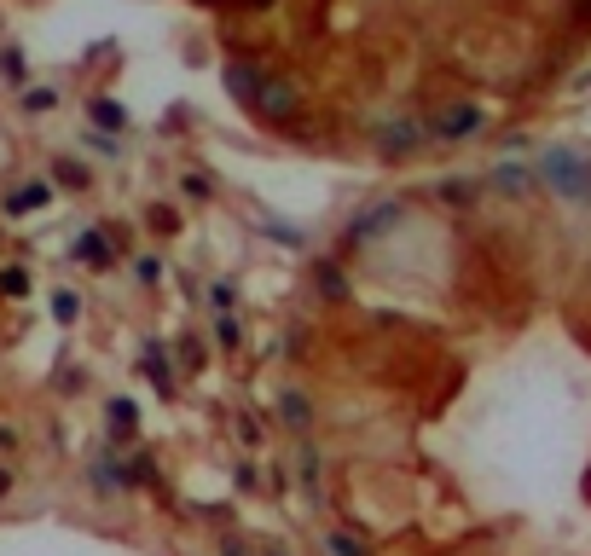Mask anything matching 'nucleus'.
Returning a JSON list of instances; mask_svg holds the SVG:
<instances>
[{
  "label": "nucleus",
  "instance_id": "nucleus-1",
  "mask_svg": "<svg viewBox=\"0 0 591 556\" xmlns=\"http://www.w3.org/2000/svg\"><path fill=\"white\" fill-rule=\"evenodd\" d=\"M545 180L557 185L562 197H586V192H591V168H580L569 151H551V157H545Z\"/></svg>",
  "mask_w": 591,
  "mask_h": 556
},
{
  "label": "nucleus",
  "instance_id": "nucleus-2",
  "mask_svg": "<svg viewBox=\"0 0 591 556\" xmlns=\"http://www.w3.org/2000/svg\"><path fill=\"white\" fill-rule=\"evenodd\" d=\"M0 290H6V295H23V290H30V273H23V267H6V273H0Z\"/></svg>",
  "mask_w": 591,
  "mask_h": 556
},
{
  "label": "nucleus",
  "instance_id": "nucleus-3",
  "mask_svg": "<svg viewBox=\"0 0 591 556\" xmlns=\"http://www.w3.org/2000/svg\"><path fill=\"white\" fill-rule=\"evenodd\" d=\"M475 128V110H452V116H441V133H464Z\"/></svg>",
  "mask_w": 591,
  "mask_h": 556
},
{
  "label": "nucleus",
  "instance_id": "nucleus-4",
  "mask_svg": "<svg viewBox=\"0 0 591 556\" xmlns=\"http://www.w3.org/2000/svg\"><path fill=\"white\" fill-rule=\"evenodd\" d=\"M330 551H337V556H365L360 545H354V539L348 534H330Z\"/></svg>",
  "mask_w": 591,
  "mask_h": 556
},
{
  "label": "nucleus",
  "instance_id": "nucleus-5",
  "mask_svg": "<svg viewBox=\"0 0 591 556\" xmlns=\"http://www.w3.org/2000/svg\"><path fill=\"white\" fill-rule=\"evenodd\" d=\"M6 487H12V475H6V469H0V492H6Z\"/></svg>",
  "mask_w": 591,
  "mask_h": 556
}]
</instances>
